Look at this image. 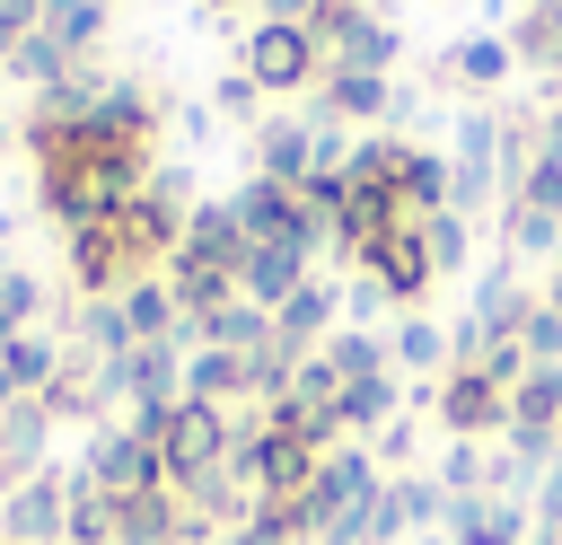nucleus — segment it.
Instances as JSON below:
<instances>
[{
  "label": "nucleus",
  "mask_w": 562,
  "mask_h": 545,
  "mask_svg": "<svg viewBox=\"0 0 562 545\" xmlns=\"http://www.w3.org/2000/svg\"><path fill=\"white\" fill-rule=\"evenodd\" d=\"M237 70H246L263 97H299V88H316V79H325V44H316L307 26H281V18H263V26H246V44H237Z\"/></svg>",
  "instance_id": "obj_1"
},
{
  "label": "nucleus",
  "mask_w": 562,
  "mask_h": 545,
  "mask_svg": "<svg viewBox=\"0 0 562 545\" xmlns=\"http://www.w3.org/2000/svg\"><path fill=\"white\" fill-rule=\"evenodd\" d=\"M0 545H70V466H44L0 492Z\"/></svg>",
  "instance_id": "obj_2"
},
{
  "label": "nucleus",
  "mask_w": 562,
  "mask_h": 545,
  "mask_svg": "<svg viewBox=\"0 0 562 545\" xmlns=\"http://www.w3.org/2000/svg\"><path fill=\"white\" fill-rule=\"evenodd\" d=\"M79 475L105 492V501H140V492H158L167 483V466H158V448L132 431V422H105L97 440H88V457H79Z\"/></svg>",
  "instance_id": "obj_3"
},
{
  "label": "nucleus",
  "mask_w": 562,
  "mask_h": 545,
  "mask_svg": "<svg viewBox=\"0 0 562 545\" xmlns=\"http://www.w3.org/2000/svg\"><path fill=\"white\" fill-rule=\"evenodd\" d=\"M430 413H439L448 440H492V431H509V387L492 369H448L430 387Z\"/></svg>",
  "instance_id": "obj_4"
},
{
  "label": "nucleus",
  "mask_w": 562,
  "mask_h": 545,
  "mask_svg": "<svg viewBox=\"0 0 562 545\" xmlns=\"http://www.w3.org/2000/svg\"><path fill=\"white\" fill-rule=\"evenodd\" d=\"M351 264H360V281H378V299H422V290H430V246H422V229H378Z\"/></svg>",
  "instance_id": "obj_5"
},
{
  "label": "nucleus",
  "mask_w": 562,
  "mask_h": 545,
  "mask_svg": "<svg viewBox=\"0 0 562 545\" xmlns=\"http://www.w3.org/2000/svg\"><path fill=\"white\" fill-rule=\"evenodd\" d=\"M307 264H316L307 246H246V264H237V299H255V308L272 316V308L307 281Z\"/></svg>",
  "instance_id": "obj_6"
},
{
  "label": "nucleus",
  "mask_w": 562,
  "mask_h": 545,
  "mask_svg": "<svg viewBox=\"0 0 562 545\" xmlns=\"http://www.w3.org/2000/svg\"><path fill=\"white\" fill-rule=\"evenodd\" d=\"M255 176H272V185H307V176H316V123H299V114L263 123V132H255Z\"/></svg>",
  "instance_id": "obj_7"
},
{
  "label": "nucleus",
  "mask_w": 562,
  "mask_h": 545,
  "mask_svg": "<svg viewBox=\"0 0 562 545\" xmlns=\"http://www.w3.org/2000/svg\"><path fill=\"white\" fill-rule=\"evenodd\" d=\"M395 105V79H378V70H334L325 62V88H316V114L325 123H369V114H386Z\"/></svg>",
  "instance_id": "obj_8"
},
{
  "label": "nucleus",
  "mask_w": 562,
  "mask_h": 545,
  "mask_svg": "<svg viewBox=\"0 0 562 545\" xmlns=\"http://www.w3.org/2000/svg\"><path fill=\"white\" fill-rule=\"evenodd\" d=\"M439 70H448L465 97H492V88L518 70V53H509V35H465V44H448V53H439Z\"/></svg>",
  "instance_id": "obj_9"
},
{
  "label": "nucleus",
  "mask_w": 562,
  "mask_h": 545,
  "mask_svg": "<svg viewBox=\"0 0 562 545\" xmlns=\"http://www.w3.org/2000/svg\"><path fill=\"white\" fill-rule=\"evenodd\" d=\"M509 53L536 70V79H562V0H527L509 18Z\"/></svg>",
  "instance_id": "obj_10"
},
{
  "label": "nucleus",
  "mask_w": 562,
  "mask_h": 545,
  "mask_svg": "<svg viewBox=\"0 0 562 545\" xmlns=\"http://www.w3.org/2000/svg\"><path fill=\"white\" fill-rule=\"evenodd\" d=\"M395 53H404V44H395V26H386L378 9H360V18L325 44V62H334V70H378V79L395 70Z\"/></svg>",
  "instance_id": "obj_11"
},
{
  "label": "nucleus",
  "mask_w": 562,
  "mask_h": 545,
  "mask_svg": "<svg viewBox=\"0 0 562 545\" xmlns=\"http://www.w3.org/2000/svg\"><path fill=\"white\" fill-rule=\"evenodd\" d=\"M61 360H70V352H61L44 325H26V334H9V343H0V378H9L18 396H44V387L61 378Z\"/></svg>",
  "instance_id": "obj_12"
},
{
  "label": "nucleus",
  "mask_w": 562,
  "mask_h": 545,
  "mask_svg": "<svg viewBox=\"0 0 562 545\" xmlns=\"http://www.w3.org/2000/svg\"><path fill=\"white\" fill-rule=\"evenodd\" d=\"M0 70H9V79H18L26 97H44V88H61V79H70L79 62H70V53H61V44H53L44 26H35V35H18V44L0 53Z\"/></svg>",
  "instance_id": "obj_13"
},
{
  "label": "nucleus",
  "mask_w": 562,
  "mask_h": 545,
  "mask_svg": "<svg viewBox=\"0 0 562 545\" xmlns=\"http://www.w3.org/2000/svg\"><path fill=\"white\" fill-rule=\"evenodd\" d=\"M386 369H413V378H448V334L430 316H404L395 343H386Z\"/></svg>",
  "instance_id": "obj_14"
},
{
  "label": "nucleus",
  "mask_w": 562,
  "mask_h": 545,
  "mask_svg": "<svg viewBox=\"0 0 562 545\" xmlns=\"http://www.w3.org/2000/svg\"><path fill=\"white\" fill-rule=\"evenodd\" d=\"M35 316H44V281H35L26 264H0V325H9V334H26Z\"/></svg>",
  "instance_id": "obj_15"
},
{
  "label": "nucleus",
  "mask_w": 562,
  "mask_h": 545,
  "mask_svg": "<svg viewBox=\"0 0 562 545\" xmlns=\"http://www.w3.org/2000/svg\"><path fill=\"white\" fill-rule=\"evenodd\" d=\"M509 246H518V255H562V211H527V202H509Z\"/></svg>",
  "instance_id": "obj_16"
},
{
  "label": "nucleus",
  "mask_w": 562,
  "mask_h": 545,
  "mask_svg": "<svg viewBox=\"0 0 562 545\" xmlns=\"http://www.w3.org/2000/svg\"><path fill=\"white\" fill-rule=\"evenodd\" d=\"M422 246H430V272L465 264V220H457V211H430V220H422Z\"/></svg>",
  "instance_id": "obj_17"
},
{
  "label": "nucleus",
  "mask_w": 562,
  "mask_h": 545,
  "mask_svg": "<svg viewBox=\"0 0 562 545\" xmlns=\"http://www.w3.org/2000/svg\"><path fill=\"white\" fill-rule=\"evenodd\" d=\"M413 448H422V431H413L404 413H395V422H386V431L369 440V457H378V475H413Z\"/></svg>",
  "instance_id": "obj_18"
},
{
  "label": "nucleus",
  "mask_w": 562,
  "mask_h": 545,
  "mask_svg": "<svg viewBox=\"0 0 562 545\" xmlns=\"http://www.w3.org/2000/svg\"><path fill=\"white\" fill-rule=\"evenodd\" d=\"M255 105H263V88H255L246 70H228V79H211V114H237V123H246Z\"/></svg>",
  "instance_id": "obj_19"
},
{
  "label": "nucleus",
  "mask_w": 562,
  "mask_h": 545,
  "mask_svg": "<svg viewBox=\"0 0 562 545\" xmlns=\"http://www.w3.org/2000/svg\"><path fill=\"white\" fill-rule=\"evenodd\" d=\"M536 299H544V308H562V255L544 264V290H536Z\"/></svg>",
  "instance_id": "obj_20"
},
{
  "label": "nucleus",
  "mask_w": 562,
  "mask_h": 545,
  "mask_svg": "<svg viewBox=\"0 0 562 545\" xmlns=\"http://www.w3.org/2000/svg\"><path fill=\"white\" fill-rule=\"evenodd\" d=\"M211 545H263V536H255V527H220Z\"/></svg>",
  "instance_id": "obj_21"
},
{
  "label": "nucleus",
  "mask_w": 562,
  "mask_h": 545,
  "mask_svg": "<svg viewBox=\"0 0 562 545\" xmlns=\"http://www.w3.org/2000/svg\"><path fill=\"white\" fill-rule=\"evenodd\" d=\"M544 149H562V114H553V123H544Z\"/></svg>",
  "instance_id": "obj_22"
},
{
  "label": "nucleus",
  "mask_w": 562,
  "mask_h": 545,
  "mask_svg": "<svg viewBox=\"0 0 562 545\" xmlns=\"http://www.w3.org/2000/svg\"><path fill=\"white\" fill-rule=\"evenodd\" d=\"M0 149H9V123H0Z\"/></svg>",
  "instance_id": "obj_23"
},
{
  "label": "nucleus",
  "mask_w": 562,
  "mask_h": 545,
  "mask_svg": "<svg viewBox=\"0 0 562 545\" xmlns=\"http://www.w3.org/2000/svg\"><path fill=\"white\" fill-rule=\"evenodd\" d=\"M176 545H193V536H176Z\"/></svg>",
  "instance_id": "obj_24"
}]
</instances>
